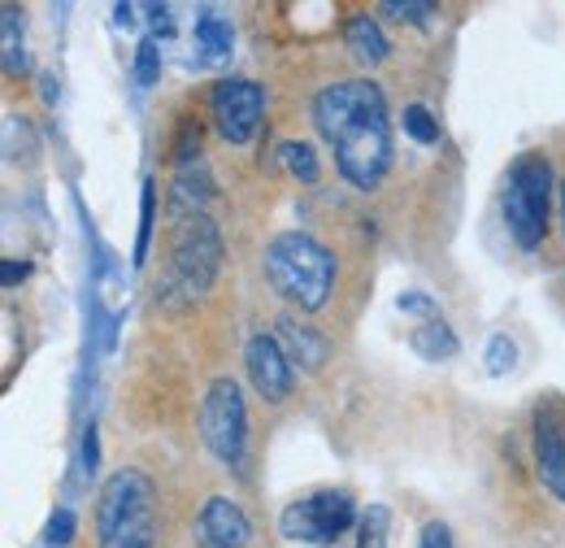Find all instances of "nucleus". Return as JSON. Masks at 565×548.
<instances>
[{
    "mask_svg": "<svg viewBox=\"0 0 565 548\" xmlns=\"http://www.w3.org/2000/svg\"><path fill=\"white\" fill-rule=\"evenodd\" d=\"M210 109L226 144H248L262 127L266 92L253 78H222V83H213Z\"/></svg>",
    "mask_w": 565,
    "mask_h": 548,
    "instance_id": "6e6552de",
    "label": "nucleus"
},
{
    "mask_svg": "<svg viewBox=\"0 0 565 548\" xmlns=\"http://www.w3.org/2000/svg\"><path fill=\"white\" fill-rule=\"evenodd\" d=\"M170 274H166V296L201 301L222 271V235L201 209H170Z\"/></svg>",
    "mask_w": 565,
    "mask_h": 548,
    "instance_id": "20e7f679",
    "label": "nucleus"
},
{
    "mask_svg": "<svg viewBox=\"0 0 565 548\" xmlns=\"http://www.w3.org/2000/svg\"><path fill=\"white\" fill-rule=\"evenodd\" d=\"M196 53H201V62L222 66L231 57V22H222L213 13H201L196 18Z\"/></svg>",
    "mask_w": 565,
    "mask_h": 548,
    "instance_id": "2eb2a0df",
    "label": "nucleus"
},
{
    "mask_svg": "<svg viewBox=\"0 0 565 548\" xmlns=\"http://www.w3.org/2000/svg\"><path fill=\"white\" fill-rule=\"evenodd\" d=\"M279 344L287 352V361L300 366V370H322V361H327V340L313 327H300L296 318L279 323Z\"/></svg>",
    "mask_w": 565,
    "mask_h": 548,
    "instance_id": "f8f14e48",
    "label": "nucleus"
},
{
    "mask_svg": "<svg viewBox=\"0 0 565 548\" xmlns=\"http://www.w3.org/2000/svg\"><path fill=\"white\" fill-rule=\"evenodd\" d=\"M152 222H157V183L143 179V201H140V235H136V266L148 262L152 249Z\"/></svg>",
    "mask_w": 565,
    "mask_h": 548,
    "instance_id": "6ab92c4d",
    "label": "nucleus"
},
{
    "mask_svg": "<svg viewBox=\"0 0 565 548\" xmlns=\"http://www.w3.org/2000/svg\"><path fill=\"white\" fill-rule=\"evenodd\" d=\"M418 548H452V531L444 523H426L423 527V545Z\"/></svg>",
    "mask_w": 565,
    "mask_h": 548,
    "instance_id": "a878e982",
    "label": "nucleus"
},
{
    "mask_svg": "<svg viewBox=\"0 0 565 548\" xmlns=\"http://www.w3.org/2000/svg\"><path fill=\"white\" fill-rule=\"evenodd\" d=\"M148 13H152V31H161V35H170V9H166V4H152Z\"/></svg>",
    "mask_w": 565,
    "mask_h": 548,
    "instance_id": "c85d7f7f",
    "label": "nucleus"
},
{
    "mask_svg": "<svg viewBox=\"0 0 565 548\" xmlns=\"http://www.w3.org/2000/svg\"><path fill=\"white\" fill-rule=\"evenodd\" d=\"M513 361H518L513 340H509V336H492V344H488V370H492V375H504Z\"/></svg>",
    "mask_w": 565,
    "mask_h": 548,
    "instance_id": "b1692460",
    "label": "nucleus"
},
{
    "mask_svg": "<svg viewBox=\"0 0 565 548\" xmlns=\"http://www.w3.org/2000/svg\"><path fill=\"white\" fill-rule=\"evenodd\" d=\"M405 131L418 139V144H435L439 139V127H435V118H430L426 105H409L405 109Z\"/></svg>",
    "mask_w": 565,
    "mask_h": 548,
    "instance_id": "4be33fe9",
    "label": "nucleus"
},
{
    "mask_svg": "<svg viewBox=\"0 0 565 548\" xmlns=\"http://www.w3.org/2000/svg\"><path fill=\"white\" fill-rule=\"evenodd\" d=\"M26 274H31V266H26V262H4V271H0V283H4V287H13V283H22Z\"/></svg>",
    "mask_w": 565,
    "mask_h": 548,
    "instance_id": "cd10ccee",
    "label": "nucleus"
},
{
    "mask_svg": "<svg viewBox=\"0 0 565 548\" xmlns=\"http://www.w3.org/2000/svg\"><path fill=\"white\" fill-rule=\"evenodd\" d=\"M344 40H349V53H353L361 66H379V62H387V35H383V27H379L370 13L349 18Z\"/></svg>",
    "mask_w": 565,
    "mask_h": 548,
    "instance_id": "ddd939ff",
    "label": "nucleus"
},
{
    "mask_svg": "<svg viewBox=\"0 0 565 548\" xmlns=\"http://www.w3.org/2000/svg\"><path fill=\"white\" fill-rule=\"evenodd\" d=\"M279 157H282V166H287L291 179H300V183H318V152H313L305 139H287V144H279Z\"/></svg>",
    "mask_w": 565,
    "mask_h": 548,
    "instance_id": "f3484780",
    "label": "nucleus"
},
{
    "mask_svg": "<svg viewBox=\"0 0 565 548\" xmlns=\"http://www.w3.org/2000/svg\"><path fill=\"white\" fill-rule=\"evenodd\" d=\"M96 545L157 548V492L143 471H118L96 500Z\"/></svg>",
    "mask_w": 565,
    "mask_h": 548,
    "instance_id": "7ed1b4c3",
    "label": "nucleus"
},
{
    "mask_svg": "<svg viewBox=\"0 0 565 548\" xmlns=\"http://www.w3.org/2000/svg\"><path fill=\"white\" fill-rule=\"evenodd\" d=\"M71 540H74V514H71V509H57V514L49 518V527H44V545L66 548Z\"/></svg>",
    "mask_w": 565,
    "mask_h": 548,
    "instance_id": "5701e85b",
    "label": "nucleus"
},
{
    "mask_svg": "<svg viewBox=\"0 0 565 548\" xmlns=\"http://www.w3.org/2000/svg\"><path fill=\"white\" fill-rule=\"evenodd\" d=\"M356 548H387V509L383 505L365 509L361 531H356Z\"/></svg>",
    "mask_w": 565,
    "mask_h": 548,
    "instance_id": "412c9836",
    "label": "nucleus"
},
{
    "mask_svg": "<svg viewBox=\"0 0 565 548\" xmlns=\"http://www.w3.org/2000/svg\"><path fill=\"white\" fill-rule=\"evenodd\" d=\"M4 70L9 74H26L31 62H26V44H22V22H18V9L4 4Z\"/></svg>",
    "mask_w": 565,
    "mask_h": 548,
    "instance_id": "a211bd4d",
    "label": "nucleus"
},
{
    "mask_svg": "<svg viewBox=\"0 0 565 548\" xmlns=\"http://www.w3.org/2000/svg\"><path fill=\"white\" fill-rule=\"evenodd\" d=\"M504 222L518 249H540L553 213V161L540 152H526L513 161L509 183H504Z\"/></svg>",
    "mask_w": 565,
    "mask_h": 548,
    "instance_id": "39448f33",
    "label": "nucleus"
},
{
    "mask_svg": "<svg viewBox=\"0 0 565 548\" xmlns=\"http://www.w3.org/2000/svg\"><path fill=\"white\" fill-rule=\"evenodd\" d=\"M114 18H118V27H131V18H136V9H131V4H118V9H114Z\"/></svg>",
    "mask_w": 565,
    "mask_h": 548,
    "instance_id": "c756f323",
    "label": "nucleus"
},
{
    "mask_svg": "<svg viewBox=\"0 0 565 548\" xmlns=\"http://www.w3.org/2000/svg\"><path fill=\"white\" fill-rule=\"evenodd\" d=\"M201 435L210 444V453L226 466H244V449H248V410H244V392L235 379H213L201 405Z\"/></svg>",
    "mask_w": 565,
    "mask_h": 548,
    "instance_id": "0eeeda50",
    "label": "nucleus"
},
{
    "mask_svg": "<svg viewBox=\"0 0 565 548\" xmlns=\"http://www.w3.org/2000/svg\"><path fill=\"white\" fill-rule=\"evenodd\" d=\"M313 123L331 144L340 175L353 188L370 192L383 183L392 166V127H387V101L379 83L344 78V83L322 87L313 101Z\"/></svg>",
    "mask_w": 565,
    "mask_h": 548,
    "instance_id": "f257e3e1",
    "label": "nucleus"
},
{
    "mask_svg": "<svg viewBox=\"0 0 565 548\" xmlns=\"http://www.w3.org/2000/svg\"><path fill=\"white\" fill-rule=\"evenodd\" d=\"M96 462H100V449H96V422L83 431V471L92 475L96 471Z\"/></svg>",
    "mask_w": 565,
    "mask_h": 548,
    "instance_id": "bb28decb",
    "label": "nucleus"
},
{
    "mask_svg": "<svg viewBox=\"0 0 565 548\" xmlns=\"http://www.w3.org/2000/svg\"><path fill=\"white\" fill-rule=\"evenodd\" d=\"M244 361H248V379H253V388H257L266 401H282V397L291 392L296 366L287 361L279 336L257 331V336L248 340V348H244Z\"/></svg>",
    "mask_w": 565,
    "mask_h": 548,
    "instance_id": "1a4fd4ad",
    "label": "nucleus"
},
{
    "mask_svg": "<svg viewBox=\"0 0 565 548\" xmlns=\"http://www.w3.org/2000/svg\"><path fill=\"white\" fill-rule=\"evenodd\" d=\"M562 231H565V183H562Z\"/></svg>",
    "mask_w": 565,
    "mask_h": 548,
    "instance_id": "7c9ffc66",
    "label": "nucleus"
},
{
    "mask_svg": "<svg viewBox=\"0 0 565 548\" xmlns=\"http://www.w3.org/2000/svg\"><path fill=\"white\" fill-rule=\"evenodd\" d=\"M157 78H161V44H157V35H143L136 49V83L152 87Z\"/></svg>",
    "mask_w": 565,
    "mask_h": 548,
    "instance_id": "aec40b11",
    "label": "nucleus"
},
{
    "mask_svg": "<svg viewBox=\"0 0 565 548\" xmlns=\"http://www.w3.org/2000/svg\"><path fill=\"white\" fill-rule=\"evenodd\" d=\"M535 462L544 487L565 500V418L553 405L535 410Z\"/></svg>",
    "mask_w": 565,
    "mask_h": 548,
    "instance_id": "9d476101",
    "label": "nucleus"
},
{
    "mask_svg": "<svg viewBox=\"0 0 565 548\" xmlns=\"http://www.w3.org/2000/svg\"><path fill=\"white\" fill-rule=\"evenodd\" d=\"M356 523V505L349 492H335V487H322V492H309L300 500H291L282 509L279 531L296 545H335L349 527Z\"/></svg>",
    "mask_w": 565,
    "mask_h": 548,
    "instance_id": "423d86ee",
    "label": "nucleus"
},
{
    "mask_svg": "<svg viewBox=\"0 0 565 548\" xmlns=\"http://www.w3.org/2000/svg\"><path fill=\"white\" fill-rule=\"evenodd\" d=\"M266 274L282 301L318 314L335 292V257L305 231H282L266 249Z\"/></svg>",
    "mask_w": 565,
    "mask_h": 548,
    "instance_id": "f03ea898",
    "label": "nucleus"
},
{
    "mask_svg": "<svg viewBox=\"0 0 565 548\" xmlns=\"http://www.w3.org/2000/svg\"><path fill=\"white\" fill-rule=\"evenodd\" d=\"M213 197V179L201 161L192 166H179V179H174V205L170 209H201Z\"/></svg>",
    "mask_w": 565,
    "mask_h": 548,
    "instance_id": "dca6fc26",
    "label": "nucleus"
},
{
    "mask_svg": "<svg viewBox=\"0 0 565 548\" xmlns=\"http://www.w3.org/2000/svg\"><path fill=\"white\" fill-rule=\"evenodd\" d=\"M383 13H387V18H405V22L423 27L426 18H430V4H418V0H405V4H401V0H387V4H383Z\"/></svg>",
    "mask_w": 565,
    "mask_h": 548,
    "instance_id": "393cba45",
    "label": "nucleus"
},
{
    "mask_svg": "<svg viewBox=\"0 0 565 548\" xmlns=\"http://www.w3.org/2000/svg\"><path fill=\"white\" fill-rule=\"evenodd\" d=\"M409 344H414V352L426 357V361H448V357H457V336H452V327H448L439 314L426 318L423 327H414Z\"/></svg>",
    "mask_w": 565,
    "mask_h": 548,
    "instance_id": "4468645a",
    "label": "nucleus"
},
{
    "mask_svg": "<svg viewBox=\"0 0 565 548\" xmlns=\"http://www.w3.org/2000/svg\"><path fill=\"white\" fill-rule=\"evenodd\" d=\"M196 536L205 548H244L253 540V527L244 518V509L226 496H213L210 505L201 509V523H196Z\"/></svg>",
    "mask_w": 565,
    "mask_h": 548,
    "instance_id": "9b49d317",
    "label": "nucleus"
}]
</instances>
